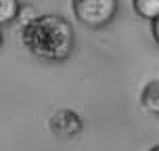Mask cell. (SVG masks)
<instances>
[{
    "instance_id": "cell-8",
    "label": "cell",
    "mask_w": 159,
    "mask_h": 151,
    "mask_svg": "<svg viewBox=\"0 0 159 151\" xmlns=\"http://www.w3.org/2000/svg\"><path fill=\"white\" fill-rule=\"evenodd\" d=\"M151 151H159V145H157V147H153V149Z\"/></svg>"
},
{
    "instance_id": "cell-6",
    "label": "cell",
    "mask_w": 159,
    "mask_h": 151,
    "mask_svg": "<svg viewBox=\"0 0 159 151\" xmlns=\"http://www.w3.org/2000/svg\"><path fill=\"white\" fill-rule=\"evenodd\" d=\"M19 13V2L17 0H0V23L13 21Z\"/></svg>"
},
{
    "instance_id": "cell-4",
    "label": "cell",
    "mask_w": 159,
    "mask_h": 151,
    "mask_svg": "<svg viewBox=\"0 0 159 151\" xmlns=\"http://www.w3.org/2000/svg\"><path fill=\"white\" fill-rule=\"evenodd\" d=\"M140 103L147 111L159 116V82H149L143 88V95H140Z\"/></svg>"
},
{
    "instance_id": "cell-3",
    "label": "cell",
    "mask_w": 159,
    "mask_h": 151,
    "mask_svg": "<svg viewBox=\"0 0 159 151\" xmlns=\"http://www.w3.org/2000/svg\"><path fill=\"white\" fill-rule=\"evenodd\" d=\"M50 130L57 136H63V139H71L82 130V120L69 109H59L52 113L50 118Z\"/></svg>"
},
{
    "instance_id": "cell-7",
    "label": "cell",
    "mask_w": 159,
    "mask_h": 151,
    "mask_svg": "<svg viewBox=\"0 0 159 151\" xmlns=\"http://www.w3.org/2000/svg\"><path fill=\"white\" fill-rule=\"evenodd\" d=\"M153 38H155V42L159 44V17L153 19Z\"/></svg>"
},
{
    "instance_id": "cell-2",
    "label": "cell",
    "mask_w": 159,
    "mask_h": 151,
    "mask_svg": "<svg viewBox=\"0 0 159 151\" xmlns=\"http://www.w3.org/2000/svg\"><path fill=\"white\" fill-rule=\"evenodd\" d=\"M73 13L86 27H103L117 13V0H73Z\"/></svg>"
},
{
    "instance_id": "cell-1",
    "label": "cell",
    "mask_w": 159,
    "mask_h": 151,
    "mask_svg": "<svg viewBox=\"0 0 159 151\" xmlns=\"http://www.w3.org/2000/svg\"><path fill=\"white\" fill-rule=\"evenodd\" d=\"M25 48L42 61H65L73 50V30L59 15H42L23 25Z\"/></svg>"
},
{
    "instance_id": "cell-5",
    "label": "cell",
    "mask_w": 159,
    "mask_h": 151,
    "mask_svg": "<svg viewBox=\"0 0 159 151\" xmlns=\"http://www.w3.org/2000/svg\"><path fill=\"white\" fill-rule=\"evenodd\" d=\"M134 11L144 19H157L159 0H134Z\"/></svg>"
}]
</instances>
